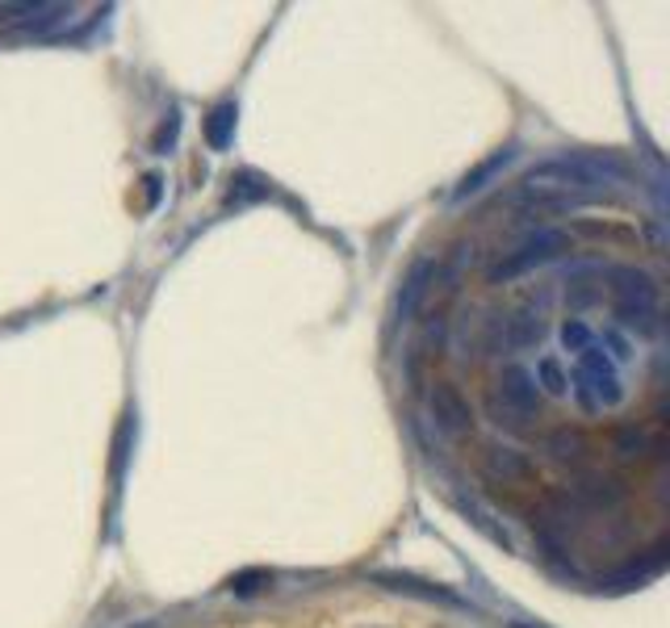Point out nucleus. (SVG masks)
Here are the masks:
<instances>
[{
  "instance_id": "nucleus-1",
  "label": "nucleus",
  "mask_w": 670,
  "mask_h": 628,
  "mask_svg": "<svg viewBox=\"0 0 670 628\" xmlns=\"http://www.w3.org/2000/svg\"><path fill=\"white\" fill-rule=\"evenodd\" d=\"M431 415H436V423L449 428V432H465V428H470V403L456 394L453 385H436V394H431Z\"/></svg>"
},
{
  "instance_id": "nucleus-2",
  "label": "nucleus",
  "mask_w": 670,
  "mask_h": 628,
  "mask_svg": "<svg viewBox=\"0 0 670 628\" xmlns=\"http://www.w3.org/2000/svg\"><path fill=\"white\" fill-rule=\"evenodd\" d=\"M231 122H235V110H231V106H222V110L210 113V143H215V147H227Z\"/></svg>"
},
{
  "instance_id": "nucleus-3",
  "label": "nucleus",
  "mask_w": 670,
  "mask_h": 628,
  "mask_svg": "<svg viewBox=\"0 0 670 628\" xmlns=\"http://www.w3.org/2000/svg\"><path fill=\"white\" fill-rule=\"evenodd\" d=\"M540 378L549 382V394H562V390H565L562 373H558V365H553V360H545V365H540Z\"/></svg>"
}]
</instances>
